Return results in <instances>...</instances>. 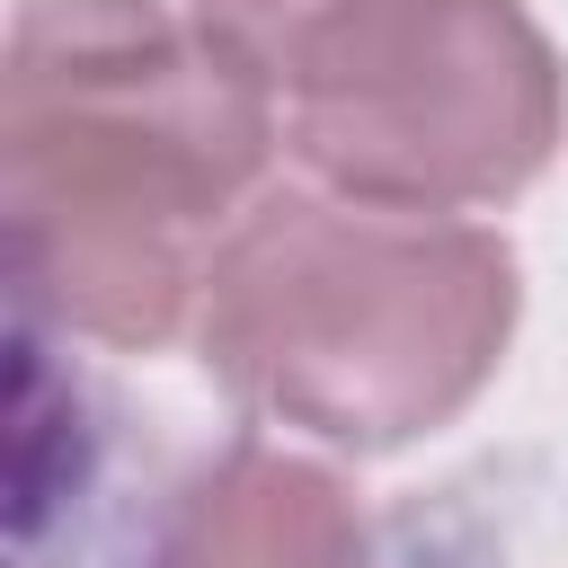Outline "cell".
I'll use <instances>...</instances> for the list:
<instances>
[{
  "instance_id": "4",
  "label": "cell",
  "mask_w": 568,
  "mask_h": 568,
  "mask_svg": "<svg viewBox=\"0 0 568 568\" xmlns=\"http://www.w3.org/2000/svg\"><path fill=\"white\" fill-rule=\"evenodd\" d=\"M151 568H382V550L328 462L240 435L169 479Z\"/></svg>"
},
{
  "instance_id": "1",
  "label": "cell",
  "mask_w": 568,
  "mask_h": 568,
  "mask_svg": "<svg viewBox=\"0 0 568 568\" xmlns=\"http://www.w3.org/2000/svg\"><path fill=\"white\" fill-rule=\"evenodd\" d=\"M275 89L169 0H27L0 71L18 311L106 355L195 337L222 231L275 186Z\"/></svg>"
},
{
  "instance_id": "3",
  "label": "cell",
  "mask_w": 568,
  "mask_h": 568,
  "mask_svg": "<svg viewBox=\"0 0 568 568\" xmlns=\"http://www.w3.org/2000/svg\"><path fill=\"white\" fill-rule=\"evenodd\" d=\"M284 160L337 195L479 213L568 142V80L524 0H346L275 71Z\"/></svg>"
},
{
  "instance_id": "2",
  "label": "cell",
  "mask_w": 568,
  "mask_h": 568,
  "mask_svg": "<svg viewBox=\"0 0 568 568\" xmlns=\"http://www.w3.org/2000/svg\"><path fill=\"white\" fill-rule=\"evenodd\" d=\"M515 311L524 266L488 222L302 178L222 231L195 355L266 426L328 453H399L497 382Z\"/></svg>"
},
{
  "instance_id": "5",
  "label": "cell",
  "mask_w": 568,
  "mask_h": 568,
  "mask_svg": "<svg viewBox=\"0 0 568 568\" xmlns=\"http://www.w3.org/2000/svg\"><path fill=\"white\" fill-rule=\"evenodd\" d=\"M178 9H186L222 53H240V62L275 89V71L293 62V44H302L320 18H337L346 0H178Z\"/></svg>"
}]
</instances>
